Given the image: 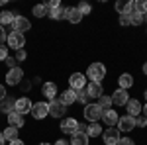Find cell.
Returning <instances> with one entry per match:
<instances>
[{"label":"cell","mask_w":147,"mask_h":145,"mask_svg":"<svg viewBox=\"0 0 147 145\" xmlns=\"http://www.w3.org/2000/svg\"><path fill=\"white\" fill-rule=\"evenodd\" d=\"M67 20L71 24H79L82 20V14L79 12V8H67Z\"/></svg>","instance_id":"obj_23"},{"label":"cell","mask_w":147,"mask_h":145,"mask_svg":"<svg viewBox=\"0 0 147 145\" xmlns=\"http://www.w3.org/2000/svg\"><path fill=\"white\" fill-rule=\"evenodd\" d=\"M4 143H6V139H4V135L0 134V145H4Z\"/></svg>","instance_id":"obj_46"},{"label":"cell","mask_w":147,"mask_h":145,"mask_svg":"<svg viewBox=\"0 0 147 145\" xmlns=\"http://www.w3.org/2000/svg\"><path fill=\"white\" fill-rule=\"evenodd\" d=\"M10 145H26L22 141V139H14V141H10Z\"/></svg>","instance_id":"obj_43"},{"label":"cell","mask_w":147,"mask_h":145,"mask_svg":"<svg viewBox=\"0 0 147 145\" xmlns=\"http://www.w3.org/2000/svg\"><path fill=\"white\" fill-rule=\"evenodd\" d=\"M86 77L90 78V82H100L102 78L106 77V67L102 63H92L86 71Z\"/></svg>","instance_id":"obj_1"},{"label":"cell","mask_w":147,"mask_h":145,"mask_svg":"<svg viewBox=\"0 0 147 145\" xmlns=\"http://www.w3.org/2000/svg\"><path fill=\"white\" fill-rule=\"evenodd\" d=\"M143 96H145V100H147V90H145V94H143Z\"/></svg>","instance_id":"obj_48"},{"label":"cell","mask_w":147,"mask_h":145,"mask_svg":"<svg viewBox=\"0 0 147 145\" xmlns=\"http://www.w3.org/2000/svg\"><path fill=\"white\" fill-rule=\"evenodd\" d=\"M67 112V106L61 100H49V116L53 118H63Z\"/></svg>","instance_id":"obj_5"},{"label":"cell","mask_w":147,"mask_h":145,"mask_svg":"<svg viewBox=\"0 0 147 145\" xmlns=\"http://www.w3.org/2000/svg\"><path fill=\"white\" fill-rule=\"evenodd\" d=\"M14 108H16V100H14V98H10V96H6L4 100L0 102V112H4V114L14 112Z\"/></svg>","instance_id":"obj_21"},{"label":"cell","mask_w":147,"mask_h":145,"mask_svg":"<svg viewBox=\"0 0 147 145\" xmlns=\"http://www.w3.org/2000/svg\"><path fill=\"white\" fill-rule=\"evenodd\" d=\"M4 98H6V88H4V86L0 84V102L4 100Z\"/></svg>","instance_id":"obj_42"},{"label":"cell","mask_w":147,"mask_h":145,"mask_svg":"<svg viewBox=\"0 0 147 145\" xmlns=\"http://www.w3.org/2000/svg\"><path fill=\"white\" fill-rule=\"evenodd\" d=\"M77 100L79 102H88V92H86V88H82V90H77Z\"/></svg>","instance_id":"obj_33"},{"label":"cell","mask_w":147,"mask_h":145,"mask_svg":"<svg viewBox=\"0 0 147 145\" xmlns=\"http://www.w3.org/2000/svg\"><path fill=\"white\" fill-rule=\"evenodd\" d=\"M8 125L20 129V127L24 125V116H22V114H18V112H10V114H8Z\"/></svg>","instance_id":"obj_18"},{"label":"cell","mask_w":147,"mask_h":145,"mask_svg":"<svg viewBox=\"0 0 147 145\" xmlns=\"http://www.w3.org/2000/svg\"><path fill=\"white\" fill-rule=\"evenodd\" d=\"M2 135H4V139H6V141H14V139H18V127L8 125V127L2 132Z\"/></svg>","instance_id":"obj_24"},{"label":"cell","mask_w":147,"mask_h":145,"mask_svg":"<svg viewBox=\"0 0 147 145\" xmlns=\"http://www.w3.org/2000/svg\"><path fill=\"white\" fill-rule=\"evenodd\" d=\"M6 65H8L10 69H14V67H16V59H12V57H6Z\"/></svg>","instance_id":"obj_40"},{"label":"cell","mask_w":147,"mask_h":145,"mask_svg":"<svg viewBox=\"0 0 147 145\" xmlns=\"http://www.w3.org/2000/svg\"><path fill=\"white\" fill-rule=\"evenodd\" d=\"M125 108H127V116H131V118L141 116V104H139V100H129L125 104Z\"/></svg>","instance_id":"obj_17"},{"label":"cell","mask_w":147,"mask_h":145,"mask_svg":"<svg viewBox=\"0 0 147 145\" xmlns=\"http://www.w3.org/2000/svg\"><path fill=\"white\" fill-rule=\"evenodd\" d=\"M136 125L145 127V125H147V118H145V116H137V118H136Z\"/></svg>","instance_id":"obj_36"},{"label":"cell","mask_w":147,"mask_h":145,"mask_svg":"<svg viewBox=\"0 0 147 145\" xmlns=\"http://www.w3.org/2000/svg\"><path fill=\"white\" fill-rule=\"evenodd\" d=\"M77 8H79V12L82 14V16H86V14H90V4H86V2H80V4L77 6Z\"/></svg>","instance_id":"obj_34"},{"label":"cell","mask_w":147,"mask_h":145,"mask_svg":"<svg viewBox=\"0 0 147 145\" xmlns=\"http://www.w3.org/2000/svg\"><path fill=\"white\" fill-rule=\"evenodd\" d=\"M118 145H136V143H134V139H129V137H120Z\"/></svg>","instance_id":"obj_37"},{"label":"cell","mask_w":147,"mask_h":145,"mask_svg":"<svg viewBox=\"0 0 147 145\" xmlns=\"http://www.w3.org/2000/svg\"><path fill=\"white\" fill-rule=\"evenodd\" d=\"M143 73H145V75H147V63H145V65H143Z\"/></svg>","instance_id":"obj_47"},{"label":"cell","mask_w":147,"mask_h":145,"mask_svg":"<svg viewBox=\"0 0 147 145\" xmlns=\"http://www.w3.org/2000/svg\"><path fill=\"white\" fill-rule=\"evenodd\" d=\"M37 145H49V143H37Z\"/></svg>","instance_id":"obj_49"},{"label":"cell","mask_w":147,"mask_h":145,"mask_svg":"<svg viewBox=\"0 0 147 145\" xmlns=\"http://www.w3.org/2000/svg\"><path fill=\"white\" fill-rule=\"evenodd\" d=\"M49 12H47V6L45 4H37V6H34V16H37V18H43V16H47Z\"/></svg>","instance_id":"obj_32"},{"label":"cell","mask_w":147,"mask_h":145,"mask_svg":"<svg viewBox=\"0 0 147 145\" xmlns=\"http://www.w3.org/2000/svg\"><path fill=\"white\" fill-rule=\"evenodd\" d=\"M136 127V118L131 116H124L118 120V132H131Z\"/></svg>","instance_id":"obj_13"},{"label":"cell","mask_w":147,"mask_h":145,"mask_svg":"<svg viewBox=\"0 0 147 145\" xmlns=\"http://www.w3.org/2000/svg\"><path fill=\"white\" fill-rule=\"evenodd\" d=\"M14 14L12 12H8V10H2L0 12V26H8V24H12L14 22Z\"/></svg>","instance_id":"obj_26"},{"label":"cell","mask_w":147,"mask_h":145,"mask_svg":"<svg viewBox=\"0 0 147 145\" xmlns=\"http://www.w3.org/2000/svg\"><path fill=\"white\" fill-rule=\"evenodd\" d=\"M134 8H136L137 14H143L145 16L147 14V0H137V2H134Z\"/></svg>","instance_id":"obj_30"},{"label":"cell","mask_w":147,"mask_h":145,"mask_svg":"<svg viewBox=\"0 0 147 145\" xmlns=\"http://www.w3.org/2000/svg\"><path fill=\"white\" fill-rule=\"evenodd\" d=\"M49 16H51L53 20H63V18H67V8L59 6L55 10H49Z\"/></svg>","instance_id":"obj_25"},{"label":"cell","mask_w":147,"mask_h":145,"mask_svg":"<svg viewBox=\"0 0 147 145\" xmlns=\"http://www.w3.org/2000/svg\"><path fill=\"white\" fill-rule=\"evenodd\" d=\"M100 134H102V127L98 125V122L86 125V135H88V137H96V135H100Z\"/></svg>","instance_id":"obj_28"},{"label":"cell","mask_w":147,"mask_h":145,"mask_svg":"<svg viewBox=\"0 0 147 145\" xmlns=\"http://www.w3.org/2000/svg\"><path fill=\"white\" fill-rule=\"evenodd\" d=\"M102 108L98 104H86V108H84V118L88 120L90 123H96L98 120H102Z\"/></svg>","instance_id":"obj_2"},{"label":"cell","mask_w":147,"mask_h":145,"mask_svg":"<svg viewBox=\"0 0 147 145\" xmlns=\"http://www.w3.org/2000/svg\"><path fill=\"white\" fill-rule=\"evenodd\" d=\"M30 114L34 116L35 120H43L47 114H49V104L47 102H35L34 106H32V112Z\"/></svg>","instance_id":"obj_4"},{"label":"cell","mask_w":147,"mask_h":145,"mask_svg":"<svg viewBox=\"0 0 147 145\" xmlns=\"http://www.w3.org/2000/svg\"><path fill=\"white\" fill-rule=\"evenodd\" d=\"M143 20H145L143 14H137V12H131V14H129V22L134 24V26H141Z\"/></svg>","instance_id":"obj_31"},{"label":"cell","mask_w":147,"mask_h":145,"mask_svg":"<svg viewBox=\"0 0 147 145\" xmlns=\"http://www.w3.org/2000/svg\"><path fill=\"white\" fill-rule=\"evenodd\" d=\"M102 137H104V143L106 145H118V141H120V132L116 127H108L106 132H102Z\"/></svg>","instance_id":"obj_9"},{"label":"cell","mask_w":147,"mask_h":145,"mask_svg":"<svg viewBox=\"0 0 147 145\" xmlns=\"http://www.w3.org/2000/svg\"><path fill=\"white\" fill-rule=\"evenodd\" d=\"M118 80H120V88H124V90H127L131 84H134V78H131V75H127V73H124Z\"/></svg>","instance_id":"obj_27"},{"label":"cell","mask_w":147,"mask_h":145,"mask_svg":"<svg viewBox=\"0 0 147 145\" xmlns=\"http://www.w3.org/2000/svg\"><path fill=\"white\" fill-rule=\"evenodd\" d=\"M141 112H143V116H145V118H147V104H145V106H143V108H141Z\"/></svg>","instance_id":"obj_45"},{"label":"cell","mask_w":147,"mask_h":145,"mask_svg":"<svg viewBox=\"0 0 147 145\" xmlns=\"http://www.w3.org/2000/svg\"><path fill=\"white\" fill-rule=\"evenodd\" d=\"M59 100L63 102L65 106H71V104H75V102H77V92L69 88V90H65V92L61 94V98H59Z\"/></svg>","instance_id":"obj_20"},{"label":"cell","mask_w":147,"mask_h":145,"mask_svg":"<svg viewBox=\"0 0 147 145\" xmlns=\"http://www.w3.org/2000/svg\"><path fill=\"white\" fill-rule=\"evenodd\" d=\"M98 106H100L102 110H110V106H112V96H106V94H102L98 102H96Z\"/></svg>","instance_id":"obj_29"},{"label":"cell","mask_w":147,"mask_h":145,"mask_svg":"<svg viewBox=\"0 0 147 145\" xmlns=\"http://www.w3.org/2000/svg\"><path fill=\"white\" fill-rule=\"evenodd\" d=\"M102 120H104V123L110 127V125H116L120 118H118L116 110H104V112H102Z\"/></svg>","instance_id":"obj_16"},{"label":"cell","mask_w":147,"mask_h":145,"mask_svg":"<svg viewBox=\"0 0 147 145\" xmlns=\"http://www.w3.org/2000/svg\"><path fill=\"white\" fill-rule=\"evenodd\" d=\"M6 57H8V45L0 43V61H6Z\"/></svg>","instance_id":"obj_35"},{"label":"cell","mask_w":147,"mask_h":145,"mask_svg":"<svg viewBox=\"0 0 147 145\" xmlns=\"http://www.w3.org/2000/svg\"><path fill=\"white\" fill-rule=\"evenodd\" d=\"M134 10V2H129V0H120V2H116V12L120 14V16H129Z\"/></svg>","instance_id":"obj_14"},{"label":"cell","mask_w":147,"mask_h":145,"mask_svg":"<svg viewBox=\"0 0 147 145\" xmlns=\"http://www.w3.org/2000/svg\"><path fill=\"white\" fill-rule=\"evenodd\" d=\"M6 39H8V35L4 34V28H2V26H0V43L4 45V41H6Z\"/></svg>","instance_id":"obj_39"},{"label":"cell","mask_w":147,"mask_h":145,"mask_svg":"<svg viewBox=\"0 0 147 145\" xmlns=\"http://www.w3.org/2000/svg\"><path fill=\"white\" fill-rule=\"evenodd\" d=\"M55 145H69V141H65V139H59V141H55Z\"/></svg>","instance_id":"obj_44"},{"label":"cell","mask_w":147,"mask_h":145,"mask_svg":"<svg viewBox=\"0 0 147 145\" xmlns=\"http://www.w3.org/2000/svg\"><path fill=\"white\" fill-rule=\"evenodd\" d=\"M61 132H63V134H69V135L77 134V132H79V122H77L75 118H65L63 123H61Z\"/></svg>","instance_id":"obj_10"},{"label":"cell","mask_w":147,"mask_h":145,"mask_svg":"<svg viewBox=\"0 0 147 145\" xmlns=\"http://www.w3.org/2000/svg\"><path fill=\"white\" fill-rule=\"evenodd\" d=\"M69 84H71V90H82L84 88V84H86V77L84 75H80V73H73L71 78H69Z\"/></svg>","instance_id":"obj_6"},{"label":"cell","mask_w":147,"mask_h":145,"mask_svg":"<svg viewBox=\"0 0 147 145\" xmlns=\"http://www.w3.org/2000/svg\"><path fill=\"white\" fill-rule=\"evenodd\" d=\"M12 28H14V32L24 34V32H28V30L32 28V24H30L28 18H24V16H16V18H14V22H12Z\"/></svg>","instance_id":"obj_8"},{"label":"cell","mask_w":147,"mask_h":145,"mask_svg":"<svg viewBox=\"0 0 147 145\" xmlns=\"http://www.w3.org/2000/svg\"><path fill=\"white\" fill-rule=\"evenodd\" d=\"M24 78V71L20 67H14L8 71V75H6V82L8 84H12V86H16V84H20Z\"/></svg>","instance_id":"obj_7"},{"label":"cell","mask_w":147,"mask_h":145,"mask_svg":"<svg viewBox=\"0 0 147 145\" xmlns=\"http://www.w3.org/2000/svg\"><path fill=\"white\" fill-rule=\"evenodd\" d=\"M127 102H129V94H127V90L118 88L112 94V104H116V106H125Z\"/></svg>","instance_id":"obj_11"},{"label":"cell","mask_w":147,"mask_h":145,"mask_svg":"<svg viewBox=\"0 0 147 145\" xmlns=\"http://www.w3.org/2000/svg\"><path fill=\"white\" fill-rule=\"evenodd\" d=\"M69 145H88V135L77 132V134H73V137H71Z\"/></svg>","instance_id":"obj_22"},{"label":"cell","mask_w":147,"mask_h":145,"mask_svg":"<svg viewBox=\"0 0 147 145\" xmlns=\"http://www.w3.org/2000/svg\"><path fill=\"white\" fill-rule=\"evenodd\" d=\"M16 57H18V61H24V59H26V51H24V49H18V51H16Z\"/></svg>","instance_id":"obj_38"},{"label":"cell","mask_w":147,"mask_h":145,"mask_svg":"<svg viewBox=\"0 0 147 145\" xmlns=\"http://www.w3.org/2000/svg\"><path fill=\"white\" fill-rule=\"evenodd\" d=\"M41 92H43V96H45L47 100H55L57 84H55V82H45V84H43V88H41Z\"/></svg>","instance_id":"obj_19"},{"label":"cell","mask_w":147,"mask_h":145,"mask_svg":"<svg viewBox=\"0 0 147 145\" xmlns=\"http://www.w3.org/2000/svg\"><path fill=\"white\" fill-rule=\"evenodd\" d=\"M120 24H122V26H127V24H131V22H129V16H122V18H120Z\"/></svg>","instance_id":"obj_41"},{"label":"cell","mask_w":147,"mask_h":145,"mask_svg":"<svg viewBox=\"0 0 147 145\" xmlns=\"http://www.w3.org/2000/svg\"><path fill=\"white\" fill-rule=\"evenodd\" d=\"M86 92H88V98H100L104 94V88H102L100 82H90L86 86Z\"/></svg>","instance_id":"obj_15"},{"label":"cell","mask_w":147,"mask_h":145,"mask_svg":"<svg viewBox=\"0 0 147 145\" xmlns=\"http://www.w3.org/2000/svg\"><path fill=\"white\" fill-rule=\"evenodd\" d=\"M32 106H34L32 100L24 96V98H18V100H16V108H14V112H18V114L24 116V114H30V112H32Z\"/></svg>","instance_id":"obj_12"},{"label":"cell","mask_w":147,"mask_h":145,"mask_svg":"<svg viewBox=\"0 0 147 145\" xmlns=\"http://www.w3.org/2000/svg\"><path fill=\"white\" fill-rule=\"evenodd\" d=\"M6 43H8V47H12L14 51H18V49H24V45H26V37H24V34L12 32V34L8 35V39H6Z\"/></svg>","instance_id":"obj_3"}]
</instances>
